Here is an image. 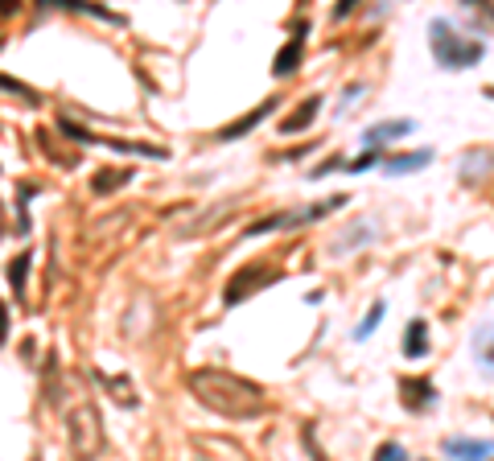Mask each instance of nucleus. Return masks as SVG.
Instances as JSON below:
<instances>
[{
  "instance_id": "1",
  "label": "nucleus",
  "mask_w": 494,
  "mask_h": 461,
  "mask_svg": "<svg viewBox=\"0 0 494 461\" xmlns=\"http://www.w3.org/2000/svg\"><path fill=\"white\" fill-rule=\"evenodd\" d=\"M185 387L202 408L226 416V420H260L264 408H268L260 383H252L243 375H231L223 367H194L185 375Z\"/></svg>"
},
{
  "instance_id": "2",
  "label": "nucleus",
  "mask_w": 494,
  "mask_h": 461,
  "mask_svg": "<svg viewBox=\"0 0 494 461\" xmlns=\"http://www.w3.org/2000/svg\"><path fill=\"white\" fill-rule=\"evenodd\" d=\"M66 441H70V453L75 461H95L103 453L107 437H103V416L91 400H79L70 412H66Z\"/></svg>"
},
{
  "instance_id": "3",
  "label": "nucleus",
  "mask_w": 494,
  "mask_h": 461,
  "mask_svg": "<svg viewBox=\"0 0 494 461\" xmlns=\"http://www.w3.org/2000/svg\"><path fill=\"white\" fill-rule=\"evenodd\" d=\"M429 46H433V58L445 66V70H465V66H474V62H482V54L486 46L482 42H470V38H461L453 25H445L441 17H433V25H429Z\"/></svg>"
},
{
  "instance_id": "4",
  "label": "nucleus",
  "mask_w": 494,
  "mask_h": 461,
  "mask_svg": "<svg viewBox=\"0 0 494 461\" xmlns=\"http://www.w3.org/2000/svg\"><path fill=\"white\" fill-rule=\"evenodd\" d=\"M272 280H276V268H268V264H247V268H239L235 276L226 280L223 305H239V301H247L252 292H260V288L272 284Z\"/></svg>"
},
{
  "instance_id": "5",
  "label": "nucleus",
  "mask_w": 494,
  "mask_h": 461,
  "mask_svg": "<svg viewBox=\"0 0 494 461\" xmlns=\"http://www.w3.org/2000/svg\"><path fill=\"white\" fill-rule=\"evenodd\" d=\"M305 33H309V21H305V17L293 21V38H288V46L272 58V75H276V79L297 75V66H301V58H305Z\"/></svg>"
},
{
  "instance_id": "6",
  "label": "nucleus",
  "mask_w": 494,
  "mask_h": 461,
  "mask_svg": "<svg viewBox=\"0 0 494 461\" xmlns=\"http://www.w3.org/2000/svg\"><path fill=\"white\" fill-rule=\"evenodd\" d=\"M276 103H280V99H264V103H260L256 111H243L239 120H231L226 128H219V132H215V140H223V144H231V140L247 136V132H252V128H256V124H260L264 116H272V111H276Z\"/></svg>"
},
{
  "instance_id": "7",
  "label": "nucleus",
  "mask_w": 494,
  "mask_h": 461,
  "mask_svg": "<svg viewBox=\"0 0 494 461\" xmlns=\"http://www.w3.org/2000/svg\"><path fill=\"white\" fill-rule=\"evenodd\" d=\"M412 132H416V120H383V124H375V128H366V132H362V144H366V153H375L383 140L412 136Z\"/></svg>"
},
{
  "instance_id": "8",
  "label": "nucleus",
  "mask_w": 494,
  "mask_h": 461,
  "mask_svg": "<svg viewBox=\"0 0 494 461\" xmlns=\"http://www.w3.org/2000/svg\"><path fill=\"white\" fill-rule=\"evenodd\" d=\"M317 111H321V95H305V99L297 103V111L280 120V136H293V132L309 128V124L317 120Z\"/></svg>"
},
{
  "instance_id": "9",
  "label": "nucleus",
  "mask_w": 494,
  "mask_h": 461,
  "mask_svg": "<svg viewBox=\"0 0 494 461\" xmlns=\"http://www.w3.org/2000/svg\"><path fill=\"white\" fill-rule=\"evenodd\" d=\"M441 449H445V458H457V461H486V458H494V441H461V437H449Z\"/></svg>"
},
{
  "instance_id": "10",
  "label": "nucleus",
  "mask_w": 494,
  "mask_h": 461,
  "mask_svg": "<svg viewBox=\"0 0 494 461\" xmlns=\"http://www.w3.org/2000/svg\"><path fill=\"white\" fill-rule=\"evenodd\" d=\"M231 210H235V202H223L219 210H215V206H206L202 214H194V219H190V223L178 230V239H198V235H206V227H219V223H223Z\"/></svg>"
},
{
  "instance_id": "11",
  "label": "nucleus",
  "mask_w": 494,
  "mask_h": 461,
  "mask_svg": "<svg viewBox=\"0 0 494 461\" xmlns=\"http://www.w3.org/2000/svg\"><path fill=\"white\" fill-rule=\"evenodd\" d=\"M400 391H404V408H416V412H420V408H429V404L437 400V387H433L429 379H404V387H400Z\"/></svg>"
},
{
  "instance_id": "12",
  "label": "nucleus",
  "mask_w": 494,
  "mask_h": 461,
  "mask_svg": "<svg viewBox=\"0 0 494 461\" xmlns=\"http://www.w3.org/2000/svg\"><path fill=\"white\" fill-rule=\"evenodd\" d=\"M429 325H424V318H416V322H408V329H404V354L408 359H424L429 354Z\"/></svg>"
},
{
  "instance_id": "13",
  "label": "nucleus",
  "mask_w": 494,
  "mask_h": 461,
  "mask_svg": "<svg viewBox=\"0 0 494 461\" xmlns=\"http://www.w3.org/2000/svg\"><path fill=\"white\" fill-rule=\"evenodd\" d=\"M429 161H433V148H416V153H404V157H387L383 169L387 173H412V169H420Z\"/></svg>"
},
{
  "instance_id": "14",
  "label": "nucleus",
  "mask_w": 494,
  "mask_h": 461,
  "mask_svg": "<svg viewBox=\"0 0 494 461\" xmlns=\"http://www.w3.org/2000/svg\"><path fill=\"white\" fill-rule=\"evenodd\" d=\"M128 182H132V169H120V173L116 169H99L91 178V189L95 194H111V189H120V185H128Z\"/></svg>"
},
{
  "instance_id": "15",
  "label": "nucleus",
  "mask_w": 494,
  "mask_h": 461,
  "mask_svg": "<svg viewBox=\"0 0 494 461\" xmlns=\"http://www.w3.org/2000/svg\"><path fill=\"white\" fill-rule=\"evenodd\" d=\"M29 260H33V251H21V256L8 264V284H13L17 301H25V276H29Z\"/></svg>"
},
{
  "instance_id": "16",
  "label": "nucleus",
  "mask_w": 494,
  "mask_h": 461,
  "mask_svg": "<svg viewBox=\"0 0 494 461\" xmlns=\"http://www.w3.org/2000/svg\"><path fill=\"white\" fill-rule=\"evenodd\" d=\"M99 383H103V387H107L111 396H120V404H124V408H136V404H140L136 387L128 383V379H124V375H120V379H111V375H99Z\"/></svg>"
},
{
  "instance_id": "17",
  "label": "nucleus",
  "mask_w": 494,
  "mask_h": 461,
  "mask_svg": "<svg viewBox=\"0 0 494 461\" xmlns=\"http://www.w3.org/2000/svg\"><path fill=\"white\" fill-rule=\"evenodd\" d=\"M474 354H478V363L494 375V325L482 329V334H474Z\"/></svg>"
},
{
  "instance_id": "18",
  "label": "nucleus",
  "mask_w": 494,
  "mask_h": 461,
  "mask_svg": "<svg viewBox=\"0 0 494 461\" xmlns=\"http://www.w3.org/2000/svg\"><path fill=\"white\" fill-rule=\"evenodd\" d=\"M0 91H8V95H17V99H25V107H38V103H42V95L33 91V87H25L21 79H8V75H0Z\"/></svg>"
},
{
  "instance_id": "19",
  "label": "nucleus",
  "mask_w": 494,
  "mask_h": 461,
  "mask_svg": "<svg viewBox=\"0 0 494 461\" xmlns=\"http://www.w3.org/2000/svg\"><path fill=\"white\" fill-rule=\"evenodd\" d=\"M371 239H375V235H371V223H359V227L350 230L346 239H338V243H334V251H338V256H342V251H355V247L371 243Z\"/></svg>"
},
{
  "instance_id": "20",
  "label": "nucleus",
  "mask_w": 494,
  "mask_h": 461,
  "mask_svg": "<svg viewBox=\"0 0 494 461\" xmlns=\"http://www.w3.org/2000/svg\"><path fill=\"white\" fill-rule=\"evenodd\" d=\"M383 313H387V305H383V301H375V305H371V309H366V318H362L359 322V329H355V338H371V329H375V325L383 322Z\"/></svg>"
},
{
  "instance_id": "21",
  "label": "nucleus",
  "mask_w": 494,
  "mask_h": 461,
  "mask_svg": "<svg viewBox=\"0 0 494 461\" xmlns=\"http://www.w3.org/2000/svg\"><path fill=\"white\" fill-rule=\"evenodd\" d=\"M371 461H408V453H404V445L387 441V445H379V449H375V458H371Z\"/></svg>"
},
{
  "instance_id": "22",
  "label": "nucleus",
  "mask_w": 494,
  "mask_h": 461,
  "mask_svg": "<svg viewBox=\"0 0 494 461\" xmlns=\"http://www.w3.org/2000/svg\"><path fill=\"white\" fill-rule=\"evenodd\" d=\"M375 161H379V153H362L359 161H350V165H346V173H362V169H366V165H375Z\"/></svg>"
},
{
  "instance_id": "23",
  "label": "nucleus",
  "mask_w": 494,
  "mask_h": 461,
  "mask_svg": "<svg viewBox=\"0 0 494 461\" xmlns=\"http://www.w3.org/2000/svg\"><path fill=\"white\" fill-rule=\"evenodd\" d=\"M8 342V309H4V301H0V346Z\"/></svg>"
},
{
  "instance_id": "24",
  "label": "nucleus",
  "mask_w": 494,
  "mask_h": 461,
  "mask_svg": "<svg viewBox=\"0 0 494 461\" xmlns=\"http://www.w3.org/2000/svg\"><path fill=\"white\" fill-rule=\"evenodd\" d=\"M486 95H491V99H494V87H486Z\"/></svg>"
}]
</instances>
